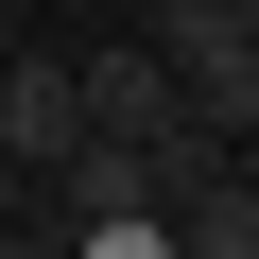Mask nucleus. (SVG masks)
I'll return each instance as SVG.
<instances>
[{
    "label": "nucleus",
    "mask_w": 259,
    "mask_h": 259,
    "mask_svg": "<svg viewBox=\"0 0 259 259\" xmlns=\"http://www.w3.org/2000/svg\"><path fill=\"white\" fill-rule=\"evenodd\" d=\"M0 52H18V0H0Z\"/></svg>",
    "instance_id": "39448f33"
},
{
    "label": "nucleus",
    "mask_w": 259,
    "mask_h": 259,
    "mask_svg": "<svg viewBox=\"0 0 259 259\" xmlns=\"http://www.w3.org/2000/svg\"><path fill=\"white\" fill-rule=\"evenodd\" d=\"M156 52H173V87H190L207 139L259 121V0H156Z\"/></svg>",
    "instance_id": "f257e3e1"
},
{
    "label": "nucleus",
    "mask_w": 259,
    "mask_h": 259,
    "mask_svg": "<svg viewBox=\"0 0 259 259\" xmlns=\"http://www.w3.org/2000/svg\"><path fill=\"white\" fill-rule=\"evenodd\" d=\"M173 259H259V173H242V156L173 173Z\"/></svg>",
    "instance_id": "7ed1b4c3"
},
{
    "label": "nucleus",
    "mask_w": 259,
    "mask_h": 259,
    "mask_svg": "<svg viewBox=\"0 0 259 259\" xmlns=\"http://www.w3.org/2000/svg\"><path fill=\"white\" fill-rule=\"evenodd\" d=\"M87 139V69H52V52H0V156L18 173H52Z\"/></svg>",
    "instance_id": "f03ea898"
},
{
    "label": "nucleus",
    "mask_w": 259,
    "mask_h": 259,
    "mask_svg": "<svg viewBox=\"0 0 259 259\" xmlns=\"http://www.w3.org/2000/svg\"><path fill=\"white\" fill-rule=\"evenodd\" d=\"M18 225H35V173H18V156H0V242H18Z\"/></svg>",
    "instance_id": "20e7f679"
},
{
    "label": "nucleus",
    "mask_w": 259,
    "mask_h": 259,
    "mask_svg": "<svg viewBox=\"0 0 259 259\" xmlns=\"http://www.w3.org/2000/svg\"><path fill=\"white\" fill-rule=\"evenodd\" d=\"M242 173H259V121H242Z\"/></svg>",
    "instance_id": "423d86ee"
}]
</instances>
